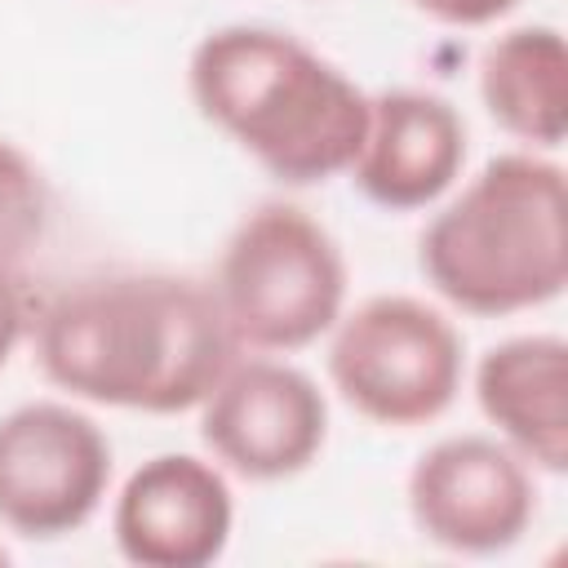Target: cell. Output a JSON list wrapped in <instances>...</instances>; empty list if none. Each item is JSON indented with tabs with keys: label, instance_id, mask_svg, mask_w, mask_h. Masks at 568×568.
<instances>
[{
	"label": "cell",
	"instance_id": "7c38bea8",
	"mask_svg": "<svg viewBox=\"0 0 568 568\" xmlns=\"http://www.w3.org/2000/svg\"><path fill=\"white\" fill-rule=\"evenodd\" d=\"M479 102L524 151H559L568 138V44L550 22L497 31L479 53Z\"/></svg>",
	"mask_w": 568,
	"mask_h": 568
},
{
	"label": "cell",
	"instance_id": "5bb4252c",
	"mask_svg": "<svg viewBox=\"0 0 568 568\" xmlns=\"http://www.w3.org/2000/svg\"><path fill=\"white\" fill-rule=\"evenodd\" d=\"M31 302L18 284L13 271H0V368L13 359V351L22 346V337H31Z\"/></svg>",
	"mask_w": 568,
	"mask_h": 568
},
{
	"label": "cell",
	"instance_id": "ba28073f",
	"mask_svg": "<svg viewBox=\"0 0 568 568\" xmlns=\"http://www.w3.org/2000/svg\"><path fill=\"white\" fill-rule=\"evenodd\" d=\"M413 528L448 555H506L537 519V470L497 435L462 430L417 453L408 484Z\"/></svg>",
	"mask_w": 568,
	"mask_h": 568
},
{
	"label": "cell",
	"instance_id": "4fadbf2b",
	"mask_svg": "<svg viewBox=\"0 0 568 568\" xmlns=\"http://www.w3.org/2000/svg\"><path fill=\"white\" fill-rule=\"evenodd\" d=\"M53 222V191L44 169L13 142L0 138V271H13L44 244Z\"/></svg>",
	"mask_w": 568,
	"mask_h": 568
},
{
	"label": "cell",
	"instance_id": "3957f363",
	"mask_svg": "<svg viewBox=\"0 0 568 568\" xmlns=\"http://www.w3.org/2000/svg\"><path fill=\"white\" fill-rule=\"evenodd\" d=\"M417 271L462 315L501 320L568 288V178L546 151H501L435 204Z\"/></svg>",
	"mask_w": 568,
	"mask_h": 568
},
{
	"label": "cell",
	"instance_id": "52a82bcc",
	"mask_svg": "<svg viewBox=\"0 0 568 568\" xmlns=\"http://www.w3.org/2000/svg\"><path fill=\"white\" fill-rule=\"evenodd\" d=\"M195 413L209 457L253 484L311 470L328 444V395L284 355L240 351Z\"/></svg>",
	"mask_w": 568,
	"mask_h": 568
},
{
	"label": "cell",
	"instance_id": "8fae6325",
	"mask_svg": "<svg viewBox=\"0 0 568 568\" xmlns=\"http://www.w3.org/2000/svg\"><path fill=\"white\" fill-rule=\"evenodd\" d=\"M470 390L493 435L532 470H568V342L559 333L493 342L470 368Z\"/></svg>",
	"mask_w": 568,
	"mask_h": 568
},
{
	"label": "cell",
	"instance_id": "30bf717a",
	"mask_svg": "<svg viewBox=\"0 0 568 568\" xmlns=\"http://www.w3.org/2000/svg\"><path fill=\"white\" fill-rule=\"evenodd\" d=\"M470 133L462 111L430 89H386L368 98V129L351 164L359 195L386 213L435 209L466 169Z\"/></svg>",
	"mask_w": 568,
	"mask_h": 568
},
{
	"label": "cell",
	"instance_id": "7a4b0ae2",
	"mask_svg": "<svg viewBox=\"0 0 568 568\" xmlns=\"http://www.w3.org/2000/svg\"><path fill=\"white\" fill-rule=\"evenodd\" d=\"M195 111L284 186H320L351 173L368 98L302 36L266 22H226L186 58Z\"/></svg>",
	"mask_w": 568,
	"mask_h": 568
},
{
	"label": "cell",
	"instance_id": "277c9868",
	"mask_svg": "<svg viewBox=\"0 0 568 568\" xmlns=\"http://www.w3.org/2000/svg\"><path fill=\"white\" fill-rule=\"evenodd\" d=\"M213 297L240 351L293 355L328 337L346 311L351 266L337 235L302 204L266 200L222 244Z\"/></svg>",
	"mask_w": 568,
	"mask_h": 568
},
{
	"label": "cell",
	"instance_id": "6da1fadb",
	"mask_svg": "<svg viewBox=\"0 0 568 568\" xmlns=\"http://www.w3.org/2000/svg\"><path fill=\"white\" fill-rule=\"evenodd\" d=\"M36 364L75 404L191 413L240 342L209 284L173 271H111L53 293L31 320Z\"/></svg>",
	"mask_w": 568,
	"mask_h": 568
},
{
	"label": "cell",
	"instance_id": "8992f818",
	"mask_svg": "<svg viewBox=\"0 0 568 568\" xmlns=\"http://www.w3.org/2000/svg\"><path fill=\"white\" fill-rule=\"evenodd\" d=\"M115 448L75 399H31L0 417V528L27 541L80 532L111 497Z\"/></svg>",
	"mask_w": 568,
	"mask_h": 568
},
{
	"label": "cell",
	"instance_id": "9c48e42d",
	"mask_svg": "<svg viewBox=\"0 0 568 568\" xmlns=\"http://www.w3.org/2000/svg\"><path fill=\"white\" fill-rule=\"evenodd\" d=\"M235 532L231 475L200 453H155L111 497L115 550L138 568H209Z\"/></svg>",
	"mask_w": 568,
	"mask_h": 568
},
{
	"label": "cell",
	"instance_id": "9a60e30c",
	"mask_svg": "<svg viewBox=\"0 0 568 568\" xmlns=\"http://www.w3.org/2000/svg\"><path fill=\"white\" fill-rule=\"evenodd\" d=\"M413 4L444 27H493L519 9V0H413Z\"/></svg>",
	"mask_w": 568,
	"mask_h": 568
},
{
	"label": "cell",
	"instance_id": "2e32d148",
	"mask_svg": "<svg viewBox=\"0 0 568 568\" xmlns=\"http://www.w3.org/2000/svg\"><path fill=\"white\" fill-rule=\"evenodd\" d=\"M4 564H9V546L0 541V568H4Z\"/></svg>",
	"mask_w": 568,
	"mask_h": 568
},
{
	"label": "cell",
	"instance_id": "5b68a950",
	"mask_svg": "<svg viewBox=\"0 0 568 568\" xmlns=\"http://www.w3.org/2000/svg\"><path fill=\"white\" fill-rule=\"evenodd\" d=\"M328 382L373 426L439 422L466 382L462 328L413 293H373L328 328Z\"/></svg>",
	"mask_w": 568,
	"mask_h": 568
}]
</instances>
